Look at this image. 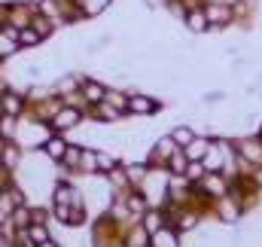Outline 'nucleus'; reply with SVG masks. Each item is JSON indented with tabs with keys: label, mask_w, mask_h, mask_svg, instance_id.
<instances>
[{
	"label": "nucleus",
	"mask_w": 262,
	"mask_h": 247,
	"mask_svg": "<svg viewBox=\"0 0 262 247\" xmlns=\"http://www.w3.org/2000/svg\"><path fill=\"white\" fill-rule=\"evenodd\" d=\"M204 15H207V25L210 28H226L235 22V9L229 3H216V0H207L204 3Z\"/></svg>",
	"instance_id": "1"
},
{
	"label": "nucleus",
	"mask_w": 262,
	"mask_h": 247,
	"mask_svg": "<svg viewBox=\"0 0 262 247\" xmlns=\"http://www.w3.org/2000/svg\"><path fill=\"white\" fill-rule=\"evenodd\" d=\"M183 22H186V28L195 31V34H201V31L210 28V25H207V15H204V6H192V9H186Z\"/></svg>",
	"instance_id": "2"
},
{
	"label": "nucleus",
	"mask_w": 262,
	"mask_h": 247,
	"mask_svg": "<svg viewBox=\"0 0 262 247\" xmlns=\"http://www.w3.org/2000/svg\"><path fill=\"white\" fill-rule=\"evenodd\" d=\"M207 147H210V140H204V137H192V140L183 147V153H186L189 162H201L204 153H207Z\"/></svg>",
	"instance_id": "3"
},
{
	"label": "nucleus",
	"mask_w": 262,
	"mask_h": 247,
	"mask_svg": "<svg viewBox=\"0 0 262 247\" xmlns=\"http://www.w3.org/2000/svg\"><path fill=\"white\" fill-rule=\"evenodd\" d=\"M125 110H131V113H152V110H156V101L146 98V95H131Z\"/></svg>",
	"instance_id": "4"
},
{
	"label": "nucleus",
	"mask_w": 262,
	"mask_h": 247,
	"mask_svg": "<svg viewBox=\"0 0 262 247\" xmlns=\"http://www.w3.org/2000/svg\"><path fill=\"white\" fill-rule=\"evenodd\" d=\"M82 95H85L92 104H101L104 95H107V89H104L101 83H95V79H85V83H82Z\"/></svg>",
	"instance_id": "5"
},
{
	"label": "nucleus",
	"mask_w": 262,
	"mask_h": 247,
	"mask_svg": "<svg viewBox=\"0 0 262 247\" xmlns=\"http://www.w3.org/2000/svg\"><path fill=\"white\" fill-rule=\"evenodd\" d=\"M241 156H244V159H250V162L262 159V137H259V140H256V137L241 140Z\"/></svg>",
	"instance_id": "6"
},
{
	"label": "nucleus",
	"mask_w": 262,
	"mask_h": 247,
	"mask_svg": "<svg viewBox=\"0 0 262 247\" xmlns=\"http://www.w3.org/2000/svg\"><path fill=\"white\" fill-rule=\"evenodd\" d=\"M40 40H43V34H40L37 28H28V25L15 34V43H18V46H37Z\"/></svg>",
	"instance_id": "7"
},
{
	"label": "nucleus",
	"mask_w": 262,
	"mask_h": 247,
	"mask_svg": "<svg viewBox=\"0 0 262 247\" xmlns=\"http://www.w3.org/2000/svg\"><path fill=\"white\" fill-rule=\"evenodd\" d=\"M76 122H79V110H61L55 116V128H73Z\"/></svg>",
	"instance_id": "8"
},
{
	"label": "nucleus",
	"mask_w": 262,
	"mask_h": 247,
	"mask_svg": "<svg viewBox=\"0 0 262 247\" xmlns=\"http://www.w3.org/2000/svg\"><path fill=\"white\" fill-rule=\"evenodd\" d=\"M152 244L156 247H177V238H174V232H168V229H156L152 232Z\"/></svg>",
	"instance_id": "9"
},
{
	"label": "nucleus",
	"mask_w": 262,
	"mask_h": 247,
	"mask_svg": "<svg viewBox=\"0 0 262 247\" xmlns=\"http://www.w3.org/2000/svg\"><path fill=\"white\" fill-rule=\"evenodd\" d=\"M171 137H174V143H177V147H186V143H189L195 134H192V128H186V125H183V128H177Z\"/></svg>",
	"instance_id": "10"
},
{
	"label": "nucleus",
	"mask_w": 262,
	"mask_h": 247,
	"mask_svg": "<svg viewBox=\"0 0 262 247\" xmlns=\"http://www.w3.org/2000/svg\"><path fill=\"white\" fill-rule=\"evenodd\" d=\"M171 168H174V174H183V168H186V153H171Z\"/></svg>",
	"instance_id": "11"
},
{
	"label": "nucleus",
	"mask_w": 262,
	"mask_h": 247,
	"mask_svg": "<svg viewBox=\"0 0 262 247\" xmlns=\"http://www.w3.org/2000/svg\"><path fill=\"white\" fill-rule=\"evenodd\" d=\"M46 153H49L52 159H61L67 150H64V143H61V140H49V143H46Z\"/></svg>",
	"instance_id": "12"
},
{
	"label": "nucleus",
	"mask_w": 262,
	"mask_h": 247,
	"mask_svg": "<svg viewBox=\"0 0 262 247\" xmlns=\"http://www.w3.org/2000/svg\"><path fill=\"white\" fill-rule=\"evenodd\" d=\"M3 110H6V113H18V110H21V101H18L15 95H6V98H3Z\"/></svg>",
	"instance_id": "13"
},
{
	"label": "nucleus",
	"mask_w": 262,
	"mask_h": 247,
	"mask_svg": "<svg viewBox=\"0 0 262 247\" xmlns=\"http://www.w3.org/2000/svg\"><path fill=\"white\" fill-rule=\"evenodd\" d=\"M31 238H34V241H40V244H43V241H49L46 229H40V226H34V229H31Z\"/></svg>",
	"instance_id": "14"
},
{
	"label": "nucleus",
	"mask_w": 262,
	"mask_h": 247,
	"mask_svg": "<svg viewBox=\"0 0 262 247\" xmlns=\"http://www.w3.org/2000/svg\"><path fill=\"white\" fill-rule=\"evenodd\" d=\"M186 174H189V177H192V180H198V177H201V174H204V165H201V162H192V165H189V171H186Z\"/></svg>",
	"instance_id": "15"
},
{
	"label": "nucleus",
	"mask_w": 262,
	"mask_h": 247,
	"mask_svg": "<svg viewBox=\"0 0 262 247\" xmlns=\"http://www.w3.org/2000/svg\"><path fill=\"white\" fill-rule=\"evenodd\" d=\"M98 165H101V168H110V165H113V159H110V156H98Z\"/></svg>",
	"instance_id": "16"
},
{
	"label": "nucleus",
	"mask_w": 262,
	"mask_h": 247,
	"mask_svg": "<svg viewBox=\"0 0 262 247\" xmlns=\"http://www.w3.org/2000/svg\"><path fill=\"white\" fill-rule=\"evenodd\" d=\"M0 220H3V214H0Z\"/></svg>",
	"instance_id": "17"
}]
</instances>
